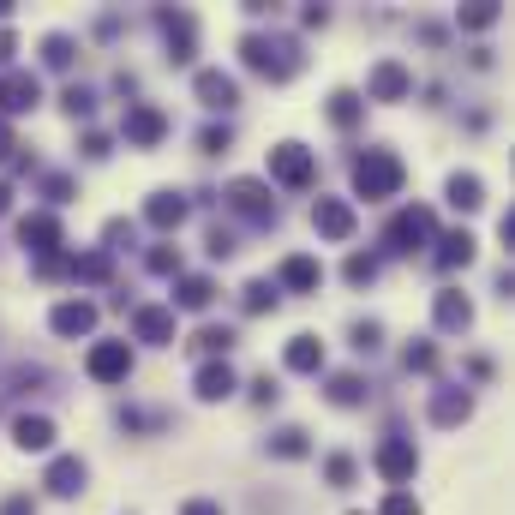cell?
Returning a JSON list of instances; mask_svg holds the SVG:
<instances>
[{
  "label": "cell",
  "instance_id": "1",
  "mask_svg": "<svg viewBox=\"0 0 515 515\" xmlns=\"http://www.w3.org/2000/svg\"><path fill=\"white\" fill-rule=\"evenodd\" d=\"M240 60L258 72V78H270V84H288L300 66H306V54H300V42L294 36H264V30H252V36H240Z\"/></svg>",
  "mask_w": 515,
  "mask_h": 515
},
{
  "label": "cell",
  "instance_id": "2",
  "mask_svg": "<svg viewBox=\"0 0 515 515\" xmlns=\"http://www.w3.org/2000/svg\"><path fill=\"white\" fill-rule=\"evenodd\" d=\"M402 180H408V168H402L396 150H366V156H354V192H360V198H396Z\"/></svg>",
  "mask_w": 515,
  "mask_h": 515
},
{
  "label": "cell",
  "instance_id": "3",
  "mask_svg": "<svg viewBox=\"0 0 515 515\" xmlns=\"http://www.w3.org/2000/svg\"><path fill=\"white\" fill-rule=\"evenodd\" d=\"M270 180H276V186H288V192L312 186V180H318L312 150H306V144H276V150H270Z\"/></svg>",
  "mask_w": 515,
  "mask_h": 515
},
{
  "label": "cell",
  "instance_id": "4",
  "mask_svg": "<svg viewBox=\"0 0 515 515\" xmlns=\"http://www.w3.org/2000/svg\"><path fill=\"white\" fill-rule=\"evenodd\" d=\"M432 234H438V216L426 204H414V210H396L384 240H390V252H420V246H432Z\"/></svg>",
  "mask_w": 515,
  "mask_h": 515
},
{
  "label": "cell",
  "instance_id": "5",
  "mask_svg": "<svg viewBox=\"0 0 515 515\" xmlns=\"http://www.w3.org/2000/svg\"><path fill=\"white\" fill-rule=\"evenodd\" d=\"M120 132H126V144H144V150H150V144L168 138V114H162L156 102H132L126 120H120Z\"/></svg>",
  "mask_w": 515,
  "mask_h": 515
},
{
  "label": "cell",
  "instance_id": "6",
  "mask_svg": "<svg viewBox=\"0 0 515 515\" xmlns=\"http://www.w3.org/2000/svg\"><path fill=\"white\" fill-rule=\"evenodd\" d=\"M228 210L246 216V222H276V198H270L264 180H234L228 186Z\"/></svg>",
  "mask_w": 515,
  "mask_h": 515
},
{
  "label": "cell",
  "instance_id": "7",
  "mask_svg": "<svg viewBox=\"0 0 515 515\" xmlns=\"http://www.w3.org/2000/svg\"><path fill=\"white\" fill-rule=\"evenodd\" d=\"M372 462H378V474H384V480H390V486H396V492H402V486H408V480H414V468H420V450H414V444H408V438H384V444H378V456H372Z\"/></svg>",
  "mask_w": 515,
  "mask_h": 515
},
{
  "label": "cell",
  "instance_id": "8",
  "mask_svg": "<svg viewBox=\"0 0 515 515\" xmlns=\"http://www.w3.org/2000/svg\"><path fill=\"white\" fill-rule=\"evenodd\" d=\"M366 96L372 102H402V96H414V72L402 60H378L372 78H366Z\"/></svg>",
  "mask_w": 515,
  "mask_h": 515
},
{
  "label": "cell",
  "instance_id": "9",
  "mask_svg": "<svg viewBox=\"0 0 515 515\" xmlns=\"http://www.w3.org/2000/svg\"><path fill=\"white\" fill-rule=\"evenodd\" d=\"M84 372H90L96 384H126V372H132V348H126V342H96L90 360H84Z\"/></svg>",
  "mask_w": 515,
  "mask_h": 515
},
{
  "label": "cell",
  "instance_id": "10",
  "mask_svg": "<svg viewBox=\"0 0 515 515\" xmlns=\"http://www.w3.org/2000/svg\"><path fill=\"white\" fill-rule=\"evenodd\" d=\"M18 240H24V252H36V258L60 252V216H54V210H30V216L18 222Z\"/></svg>",
  "mask_w": 515,
  "mask_h": 515
},
{
  "label": "cell",
  "instance_id": "11",
  "mask_svg": "<svg viewBox=\"0 0 515 515\" xmlns=\"http://www.w3.org/2000/svg\"><path fill=\"white\" fill-rule=\"evenodd\" d=\"M312 228H318L324 240H348V234H354V204H348V198H318V204H312Z\"/></svg>",
  "mask_w": 515,
  "mask_h": 515
},
{
  "label": "cell",
  "instance_id": "12",
  "mask_svg": "<svg viewBox=\"0 0 515 515\" xmlns=\"http://www.w3.org/2000/svg\"><path fill=\"white\" fill-rule=\"evenodd\" d=\"M318 282H324V264L306 252L282 258V270H276V288H288V294H318Z\"/></svg>",
  "mask_w": 515,
  "mask_h": 515
},
{
  "label": "cell",
  "instance_id": "13",
  "mask_svg": "<svg viewBox=\"0 0 515 515\" xmlns=\"http://www.w3.org/2000/svg\"><path fill=\"white\" fill-rule=\"evenodd\" d=\"M36 102H42L36 72H6V78H0V108H6V114H30ZM6 114H0V120H6Z\"/></svg>",
  "mask_w": 515,
  "mask_h": 515
},
{
  "label": "cell",
  "instance_id": "14",
  "mask_svg": "<svg viewBox=\"0 0 515 515\" xmlns=\"http://www.w3.org/2000/svg\"><path fill=\"white\" fill-rule=\"evenodd\" d=\"M84 480H90V468H84L78 456H54V462H48V474H42V486H48L54 498H78V492H84Z\"/></svg>",
  "mask_w": 515,
  "mask_h": 515
},
{
  "label": "cell",
  "instance_id": "15",
  "mask_svg": "<svg viewBox=\"0 0 515 515\" xmlns=\"http://www.w3.org/2000/svg\"><path fill=\"white\" fill-rule=\"evenodd\" d=\"M192 90H198V102H204V108H216V114H228V108L240 102V84H234L228 72H216V66H210V72H198V84H192Z\"/></svg>",
  "mask_w": 515,
  "mask_h": 515
},
{
  "label": "cell",
  "instance_id": "16",
  "mask_svg": "<svg viewBox=\"0 0 515 515\" xmlns=\"http://www.w3.org/2000/svg\"><path fill=\"white\" fill-rule=\"evenodd\" d=\"M48 324H54V336H90L96 330V306L90 300H60L48 312Z\"/></svg>",
  "mask_w": 515,
  "mask_h": 515
},
{
  "label": "cell",
  "instance_id": "17",
  "mask_svg": "<svg viewBox=\"0 0 515 515\" xmlns=\"http://www.w3.org/2000/svg\"><path fill=\"white\" fill-rule=\"evenodd\" d=\"M132 336L138 342H156V348L174 342V306H138L132 312Z\"/></svg>",
  "mask_w": 515,
  "mask_h": 515
},
{
  "label": "cell",
  "instance_id": "18",
  "mask_svg": "<svg viewBox=\"0 0 515 515\" xmlns=\"http://www.w3.org/2000/svg\"><path fill=\"white\" fill-rule=\"evenodd\" d=\"M234 390H240V378H234V366H228V360L198 366V402H228Z\"/></svg>",
  "mask_w": 515,
  "mask_h": 515
},
{
  "label": "cell",
  "instance_id": "19",
  "mask_svg": "<svg viewBox=\"0 0 515 515\" xmlns=\"http://www.w3.org/2000/svg\"><path fill=\"white\" fill-rule=\"evenodd\" d=\"M468 414H474V390L450 384V390H438V396H432V426H462Z\"/></svg>",
  "mask_w": 515,
  "mask_h": 515
},
{
  "label": "cell",
  "instance_id": "20",
  "mask_svg": "<svg viewBox=\"0 0 515 515\" xmlns=\"http://www.w3.org/2000/svg\"><path fill=\"white\" fill-rule=\"evenodd\" d=\"M156 24H162V36H168V60H192V36H198L192 12H162Z\"/></svg>",
  "mask_w": 515,
  "mask_h": 515
},
{
  "label": "cell",
  "instance_id": "21",
  "mask_svg": "<svg viewBox=\"0 0 515 515\" xmlns=\"http://www.w3.org/2000/svg\"><path fill=\"white\" fill-rule=\"evenodd\" d=\"M186 192H150V204H144V222L150 228H180L186 222Z\"/></svg>",
  "mask_w": 515,
  "mask_h": 515
},
{
  "label": "cell",
  "instance_id": "22",
  "mask_svg": "<svg viewBox=\"0 0 515 515\" xmlns=\"http://www.w3.org/2000/svg\"><path fill=\"white\" fill-rule=\"evenodd\" d=\"M12 444H18V450H36V456L54 450V420H42V414H18V420H12Z\"/></svg>",
  "mask_w": 515,
  "mask_h": 515
},
{
  "label": "cell",
  "instance_id": "23",
  "mask_svg": "<svg viewBox=\"0 0 515 515\" xmlns=\"http://www.w3.org/2000/svg\"><path fill=\"white\" fill-rule=\"evenodd\" d=\"M432 318H438V330H468V324H474V306H468V294L444 288V294L432 300Z\"/></svg>",
  "mask_w": 515,
  "mask_h": 515
},
{
  "label": "cell",
  "instance_id": "24",
  "mask_svg": "<svg viewBox=\"0 0 515 515\" xmlns=\"http://www.w3.org/2000/svg\"><path fill=\"white\" fill-rule=\"evenodd\" d=\"M210 300H216V282H210V276H174V306L204 312Z\"/></svg>",
  "mask_w": 515,
  "mask_h": 515
},
{
  "label": "cell",
  "instance_id": "25",
  "mask_svg": "<svg viewBox=\"0 0 515 515\" xmlns=\"http://www.w3.org/2000/svg\"><path fill=\"white\" fill-rule=\"evenodd\" d=\"M432 258H438V270H456V264H474V234H468V228H456V234H444Z\"/></svg>",
  "mask_w": 515,
  "mask_h": 515
},
{
  "label": "cell",
  "instance_id": "26",
  "mask_svg": "<svg viewBox=\"0 0 515 515\" xmlns=\"http://www.w3.org/2000/svg\"><path fill=\"white\" fill-rule=\"evenodd\" d=\"M282 360H288V372H324V342L318 336H294Z\"/></svg>",
  "mask_w": 515,
  "mask_h": 515
},
{
  "label": "cell",
  "instance_id": "27",
  "mask_svg": "<svg viewBox=\"0 0 515 515\" xmlns=\"http://www.w3.org/2000/svg\"><path fill=\"white\" fill-rule=\"evenodd\" d=\"M444 198H450L456 210H480V204H486V186H480V174H450Z\"/></svg>",
  "mask_w": 515,
  "mask_h": 515
},
{
  "label": "cell",
  "instance_id": "28",
  "mask_svg": "<svg viewBox=\"0 0 515 515\" xmlns=\"http://www.w3.org/2000/svg\"><path fill=\"white\" fill-rule=\"evenodd\" d=\"M66 270H72L78 282H108V276H114V252H78Z\"/></svg>",
  "mask_w": 515,
  "mask_h": 515
},
{
  "label": "cell",
  "instance_id": "29",
  "mask_svg": "<svg viewBox=\"0 0 515 515\" xmlns=\"http://www.w3.org/2000/svg\"><path fill=\"white\" fill-rule=\"evenodd\" d=\"M330 402H336V408H360V402H366V378H360V372H336V378H330Z\"/></svg>",
  "mask_w": 515,
  "mask_h": 515
},
{
  "label": "cell",
  "instance_id": "30",
  "mask_svg": "<svg viewBox=\"0 0 515 515\" xmlns=\"http://www.w3.org/2000/svg\"><path fill=\"white\" fill-rule=\"evenodd\" d=\"M312 444H306V432L300 426H282V432H270V456H282V462H300Z\"/></svg>",
  "mask_w": 515,
  "mask_h": 515
},
{
  "label": "cell",
  "instance_id": "31",
  "mask_svg": "<svg viewBox=\"0 0 515 515\" xmlns=\"http://www.w3.org/2000/svg\"><path fill=\"white\" fill-rule=\"evenodd\" d=\"M360 114H366V102H360L354 90H336V96H330V120H336V126H360Z\"/></svg>",
  "mask_w": 515,
  "mask_h": 515
},
{
  "label": "cell",
  "instance_id": "32",
  "mask_svg": "<svg viewBox=\"0 0 515 515\" xmlns=\"http://www.w3.org/2000/svg\"><path fill=\"white\" fill-rule=\"evenodd\" d=\"M192 342H198V348H204V354H210V360H222V354H228V348H234V330H228V324H204V330H198V336H192Z\"/></svg>",
  "mask_w": 515,
  "mask_h": 515
},
{
  "label": "cell",
  "instance_id": "33",
  "mask_svg": "<svg viewBox=\"0 0 515 515\" xmlns=\"http://www.w3.org/2000/svg\"><path fill=\"white\" fill-rule=\"evenodd\" d=\"M72 54H78V48H72V36H60V30H54V36H42V60H48L54 72H66V66H72Z\"/></svg>",
  "mask_w": 515,
  "mask_h": 515
},
{
  "label": "cell",
  "instance_id": "34",
  "mask_svg": "<svg viewBox=\"0 0 515 515\" xmlns=\"http://www.w3.org/2000/svg\"><path fill=\"white\" fill-rule=\"evenodd\" d=\"M462 24H468V30H492V24H498V0H474V6H462Z\"/></svg>",
  "mask_w": 515,
  "mask_h": 515
},
{
  "label": "cell",
  "instance_id": "35",
  "mask_svg": "<svg viewBox=\"0 0 515 515\" xmlns=\"http://www.w3.org/2000/svg\"><path fill=\"white\" fill-rule=\"evenodd\" d=\"M342 276H348V282H354V288H366V282H372V276H378V258H372V252H354V258H348V264H342Z\"/></svg>",
  "mask_w": 515,
  "mask_h": 515
},
{
  "label": "cell",
  "instance_id": "36",
  "mask_svg": "<svg viewBox=\"0 0 515 515\" xmlns=\"http://www.w3.org/2000/svg\"><path fill=\"white\" fill-rule=\"evenodd\" d=\"M402 366H408V372H438V348H432V342H408Z\"/></svg>",
  "mask_w": 515,
  "mask_h": 515
},
{
  "label": "cell",
  "instance_id": "37",
  "mask_svg": "<svg viewBox=\"0 0 515 515\" xmlns=\"http://www.w3.org/2000/svg\"><path fill=\"white\" fill-rule=\"evenodd\" d=\"M60 108H66V114H72V120H90V108H96V96H90V90H84V84H72V90H66V96H60Z\"/></svg>",
  "mask_w": 515,
  "mask_h": 515
},
{
  "label": "cell",
  "instance_id": "38",
  "mask_svg": "<svg viewBox=\"0 0 515 515\" xmlns=\"http://www.w3.org/2000/svg\"><path fill=\"white\" fill-rule=\"evenodd\" d=\"M144 264H150L156 276H180V252H174V246H150V258H144Z\"/></svg>",
  "mask_w": 515,
  "mask_h": 515
},
{
  "label": "cell",
  "instance_id": "39",
  "mask_svg": "<svg viewBox=\"0 0 515 515\" xmlns=\"http://www.w3.org/2000/svg\"><path fill=\"white\" fill-rule=\"evenodd\" d=\"M276 306V282H246V312H270Z\"/></svg>",
  "mask_w": 515,
  "mask_h": 515
},
{
  "label": "cell",
  "instance_id": "40",
  "mask_svg": "<svg viewBox=\"0 0 515 515\" xmlns=\"http://www.w3.org/2000/svg\"><path fill=\"white\" fill-rule=\"evenodd\" d=\"M198 144H204L210 156H222V150L234 144V132H228V126H204V132H198Z\"/></svg>",
  "mask_w": 515,
  "mask_h": 515
},
{
  "label": "cell",
  "instance_id": "41",
  "mask_svg": "<svg viewBox=\"0 0 515 515\" xmlns=\"http://www.w3.org/2000/svg\"><path fill=\"white\" fill-rule=\"evenodd\" d=\"M378 336H384V330H378L372 318H360V324H354V348H360V354H372V348H378Z\"/></svg>",
  "mask_w": 515,
  "mask_h": 515
},
{
  "label": "cell",
  "instance_id": "42",
  "mask_svg": "<svg viewBox=\"0 0 515 515\" xmlns=\"http://www.w3.org/2000/svg\"><path fill=\"white\" fill-rule=\"evenodd\" d=\"M324 474H330V486H348V480H354V462H348V456H330Z\"/></svg>",
  "mask_w": 515,
  "mask_h": 515
},
{
  "label": "cell",
  "instance_id": "43",
  "mask_svg": "<svg viewBox=\"0 0 515 515\" xmlns=\"http://www.w3.org/2000/svg\"><path fill=\"white\" fill-rule=\"evenodd\" d=\"M384 515H420V504H414L408 492H390V498H384Z\"/></svg>",
  "mask_w": 515,
  "mask_h": 515
},
{
  "label": "cell",
  "instance_id": "44",
  "mask_svg": "<svg viewBox=\"0 0 515 515\" xmlns=\"http://www.w3.org/2000/svg\"><path fill=\"white\" fill-rule=\"evenodd\" d=\"M66 264H72V258H66V252H48V258H36V276H60V270H66Z\"/></svg>",
  "mask_w": 515,
  "mask_h": 515
},
{
  "label": "cell",
  "instance_id": "45",
  "mask_svg": "<svg viewBox=\"0 0 515 515\" xmlns=\"http://www.w3.org/2000/svg\"><path fill=\"white\" fill-rule=\"evenodd\" d=\"M0 515H36V498H30V492H18V498H6V504H0Z\"/></svg>",
  "mask_w": 515,
  "mask_h": 515
},
{
  "label": "cell",
  "instance_id": "46",
  "mask_svg": "<svg viewBox=\"0 0 515 515\" xmlns=\"http://www.w3.org/2000/svg\"><path fill=\"white\" fill-rule=\"evenodd\" d=\"M108 246H132V222H108Z\"/></svg>",
  "mask_w": 515,
  "mask_h": 515
},
{
  "label": "cell",
  "instance_id": "47",
  "mask_svg": "<svg viewBox=\"0 0 515 515\" xmlns=\"http://www.w3.org/2000/svg\"><path fill=\"white\" fill-rule=\"evenodd\" d=\"M276 396H282V390H276L270 378H258V384H252V402H276Z\"/></svg>",
  "mask_w": 515,
  "mask_h": 515
},
{
  "label": "cell",
  "instance_id": "48",
  "mask_svg": "<svg viewBox=\"0 0 515 515\" xmlns=\"http://www.w3.org/2000/svg\"><path fill=\"white\" fill-rule=\"evenodd\" d=\"M180 515H222V504H210V498H192Z\"/></svg>",
  "mask_w": 515,
  "mask_h": 515
},
{
  "label": "cell",
  "instance_id": "49",
  "mask_svg": "<svg viewBox=\"0 0 515 515\" xmlns=\"http://www.w3.org/2000/svg\"><path fill=\"white\" fill-rule=\"evenodd\" d=\"M6 60H12V30L0 24V66H6Z\"/></svg>",
  "mask_w": 515,
  "mask_h": 515
},
{
  "label": "cell",
  "instance_id": "50",
  "mask_svg": "<svg viewBox=\"0 0 515 515\" xmlns=\"http://www.w3.org/2000/svg\"><path fill=\"white\" fill-rule=\"evenodd\" d=\"M6 156H12V126L0 120V162H6Z\"/></svg>",
  "mask_w": 515,
  "mask_h": 515
},
{
  "label": "cell",
  "instance_id": "51",
  "mask_svg": "<svg viewBox=\"0 0 515 515\" xmlns=\"http://www.w3.org/2000/svg\"><path fill=\"white\" fill-rule=\"evenodd\" d=\"M6 18H12V0H0V24H6Z\"/></svg>",
  "mask_w": 515,
  "mask_h": 515
},
{
  "label": "cell",
  "instance_id": "52",
  "mask_svg": "<svg viewBox=\"0 0 515 515\" xmlns=\"http://www.w3.org/2000/svg\"><path fill=\"white\" fill-rule=\"evenodd\" d=\"M6 198H12V192H6V186H0V216H6Z\"/></svg>",
  "mask_w": 515,
  "mask_h": 515
}]
</instances>
